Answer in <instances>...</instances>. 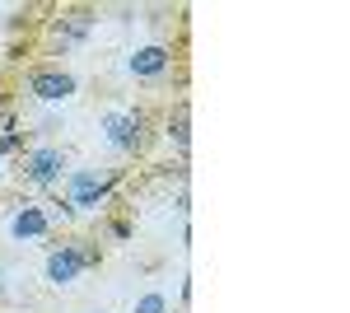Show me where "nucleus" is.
<instances>
[{"mask_svg":"<svg viewBox=\"0 0 350 313\" xmlns=\"http://www.w3.org/2000/svg\"><path fill=\"white\" fill-rule=\"evenodd\" d=\"M117 187H122V168L98 173V168L84 164V168H70V173L61 178V201L75 210V215H103Z\"/></svg>","mask_w":350,"mask_h":313,"instance_id":"obj_1","label":"nucleus"},{"mask_svg":"<svg viewBox=\"0 0 350 313\" xmlns=\"http://www.w3.org/2000/svg\"><path fill=\"white\" fill-rule=\"evenodd\" d=\"M98 131H103V145L117 150V155H140L150 145V112L135 103H122V108H108L98 117Z\"/></svg>","mask_w":350,"mask_h":313,"instance_id":"obj_2","label":"nucleus"},{"mask_svg":"<svg viewBox=\"0 0 350 313\" xmlns=\"http://www.w3.org/2000/svg\"><path fill=\"white\" fill-rule=\"evenodd\" d=\"M24 94L42 108H61L80 94V79H75V71H66V66L42 61V66H28L24 71Z\"/></svg>","mask_w":350,"mask_h":313,"instance_id":"obj_3","label":"nucleus"},{"mask_svg":"<svg viewBox=\"0 0 350 313\" xmlns=\"http://www.w3.org/2000/svg\"><path fill=\"white\" fill-rule=\"evenodd\" d=\"M19 173H24L28 187L52 192V187H61V178L70 173V155H66L61 145H28L24 155H19Z\"/></svg>","mask_w":350,"mask_h":313,"instance_id":"obj_4","label":"nucleus"},{"mask_svg":"<svg viewBox=\"0 0 350 313\" xmlns=\"http://www.w3.org/2000/svg\"><path fill=\"white\" fill-rule=\"evenodd\" d=\"M173 66H178V56L168 42H140L131 56H126V75L135 84H163V79L173 75Z\"/></svg>","mask_w":350,"mask_h":313,"instance_id":"obj_5","label":"nucleus"},{"mask_svg":"<svg viewBox=\"0 0 350 313\" xmlns=\"http://www.w3.org/2000/svg\"><path fill=\"white\" fill-rule=\"evenodd\" d=\"M94 24H98V10H94V5H70V10H61V14L52 19V52L66 56L70 47L89 42Z\"/></svg>","mask_w":350,"mask_h":313,"instance_id":"obj_6","label":"nucleus"},{"mask_svg":"<svg viewBox=\"0 0 350 313\" xmlns=\"http://www.w3.org/2000/svg\"><path fill=\"white\" fill-rule=\"evenodd\" d=\"M80 276H84V258H80V248H75V238L70 243H52L47 258H42V281L52 290H70Z\"/></svg>","mask_w":350,"mask_h":313,"instance_id":"obj_7","label":"nucleus"},{"mask_svg":"<svg viewBox=\"0 0 350 313\" xmlns=\"http://www.w3.org/2000/svg\"><path fill=\"white\" fill-rule=\"evenodd\" d=\"M5 234H10V243H42L52 234V220H47L42 201H19L5 215Z\"/></svg>","mask_w":350,"mask_h":313,"instance_id":"obj_8","label":"nucleus"},{"mask_svg":"<svg viewBox=\"0 0 350 313\" xmlns=\"http://www.w3.org/2000/svg\"><path fill=\"white\" fill-rule=\"evenodd\" d=\"M163 140L173 145L178 159H187V150H191V108L187 103H178L168 117H163Z\"/></svg>","mask_w":350,"mask_h":313,"instance_id":"obj_9","label":"nucleus"},{"mask_svg":"<svg viewBox=\"0 0 350 313\" xmlns=\"http://www.w3.org/2000/svg\"><path fill=\"white\" fill-rule=\"evenodd\" d=\"M28 150V131H0V159H19Z\"/></svg>","mask_w":350,"mask_h":313,"instance_id":"obj_10","label":"nucleus"},{"mask_svg":"<svg viewBox=\"0 0 350 313\" xmlns=\"http://www.w3.org/2000/svg\"><path fill=\"white\" fill-rule=\"evenodd\" d=\"M131 313H168V299H163V290H145L140 299L131 304Z\"/></svg>","mask_w":350,"mask_h":313,"instance_id":"obj_11","label":"nucleus"},{"mask_svg":"<svg viewBox=\"0 0 350 313\" xmlns=\"http://www.w3.org/2000/svg\"><path fill=\"white\" fill-rule=\"evenodd\" d=\"M75 248H80V258H84V271L103 262V243L98 238H75Z\"/></svg>","mask_w":350,"mask_h":313,"instance_id":"obj_12","label":"nucleus"},{"mask_svg":"<svg viewBox=\"0 0 350 313\" xmlns=\"http://www.w3.org/2000/svg\"><path fill=\"white\" fill-rule=\"evenodd\" d=\"M42 210H47V220H52V229H56V225H70V220H75V210L66 206L61 197H56V201H42Z\"/></svg>","mask_w":350,"mask_h":313,"instance_id":"obj_13","label":"nucleus"},{"mask_svg":"<svg viewBox=\"0 0 350 313\" xmlns=\"http://www.w3.org/2000/svg\"><path fill=\"white\" fill-rule=\"evenodd\" d=\"M108 238H112V243H126V238H131V220L112 215V220H108Z\"/></svg>","mask_w":350,"mask_h":313,"instance_id":"obj_14","label":"nucleus"},{"mask_svg":"<svg viewBox=\"0 0 350 313\" xmlns=\"http://www.w3.org/2000/svg\"><path fill=\"white\" fill-rule=\"evenodd\" d=\"M10 295H14V290H10V271L0 266V299H10Z\"/></svg>","mask_w":350,"mask_h":313,"instance_id":"obj_15","label":"nucleus"},{"mask_svg":"<svg viewBox=\"0 0 350 313\" xmlns=\"http://www.w3.org/2000/svg\"><path fill=\"white\" fill-rule=\"evenodd\" d=\"M10 112V94H5V84H0V117Z\"/></svg>","mask_w":350,"mask_h":313,"instance_id":"obj_16","label":"nucleus"}]
</instances>
